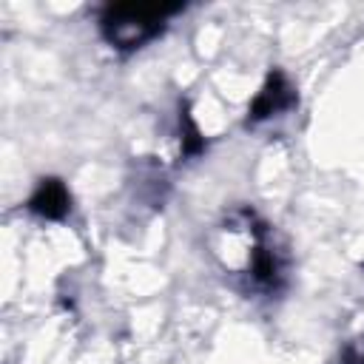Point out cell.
Masks as SVG:
<instances>
[{"label": "cell", "mask_w": 364, "mask_h": 364, "mask_svg": "<svg viewBox=\"0 0 364 364\" xmlns=\"http://www.w3.org/2000/svg\"><path fill=\"white\" fill-rule=\"evenodd\" d=\"M250 276H253V282H256L259 287H267V290L279 287V282H282V262H279V253L259 242V245L250 250Z\"/></svg>", "instance_id": "277c9868"}, {"label": "cell", "mask_w": 364, "mask_h": 364, "mask_svg": "<svg viewBox=\"0 0 364 364\" xmlns=\"http://www.w3.org/2000/svg\"><path fill=\"white\" fill-rule=\"evenodd\" d=\"M293 102H296V91L290 88V82L284 80V74L282 71H270L267 80H264V85H262V91L250 102V122L276 117V114L287 111Z\"/></svg>", "instance_id": "7a4b0ae2"}, {"label": "cell", "mask_w": 364, "mask_h": 364, "mask_svg": "<svg viewBox=\"0 0 364 364\" xmlns=\"http://www.w3.org/2000/svg\"><path fill=\"white\" fill-rule=\"evenodd\" d=\"M179 9V3H111L100 14V28L111 46L131 51L154 40Z\"/></svg>", "instance_id": "6da1fadb"}, {"label": "cell", "mask_w": 364, "mask_h": 364, "mask_svg": "<svg viewBox=\"0 0 364 364\" xmlns=\"http://www.w3.org/2000/svg\"><path fill=\"white\" fill-rule=\"evenodd\" d=\"M179 119H182V154H185V156H196V154L205 148V139H202L196 122L191 119L188 108H182V117H179Z\"/></svg>", "instance_id": "5b68a950"}, {"label": "cell", "mask_w": 364, "mask_h": 364, "mask_svg": "<svg viewBox=\"0 0 364 364\" xmlns=\"http://www.w3.org/2000/svg\"><path fill=\"white\" fill-rule=\"evenodd\" d=\"M28 210L43 219H63L71 210V193L63 185V179H57V176L40 179V185L28 196Z\"/></svg>", "instance_id": "3957f363"}, {"label": "cell", "mask_w": 364, "mask_h": 364, "mask_svg": "<svg viewBox=\"0 0 364 364\" xmlns=\"http://www.w3.org/2000/svg\"><path fill=\"white\" fill-rule=\"evenodd\" d=\"M344 361L347 364H364V347H350L344 353Z\"/></svg>", "instance_id": "8992f818"}]
</instances>
